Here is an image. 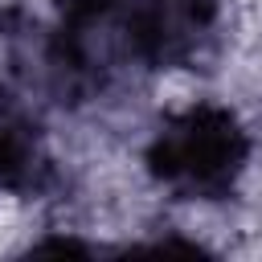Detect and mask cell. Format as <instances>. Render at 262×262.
<instances>
[{
    "mask_svg": "<svg viewBox=\"0 0 262 262\" xmlns=\"http://www.w3.org/2000/svg\"><path fill=\"white\" fill-rule=\"evenodd\" d=\"M49 176L45 143L33 119L0 98V192H37Z\"/></svg>",
    "mask_w": 262,
    "mask_h": 262,
    "instance_id": "cell-2",
    "label": "cell"
},
{
    "mask_svg": "<svg viewBox=\"0 0 262 262\" xmlns=\"http://www.w3.org/2000/svg\"><path fill=\"white\" fill-rule=\"evenodd\" d=\"M147 172L180 201H221L250 164L246 123L217 102H192L168 115L147 143Z\"/></svg>",
    "mask_w": 262,
    "mask_h": 262,
    "instance_id": "cell-1",
    "label": "cell"
}]
</instances>
